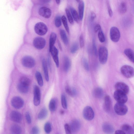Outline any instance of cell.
Listing matches in <instances>:
<instances>
[{
	"label": "cell",
	"instance_id": "cell-53",
	"mask_svg": "<svg viewBox=\"0 0 134 134\" xmlns=\"http://www.w3.org/2000/svg\"><path fill=\"white\" fill-rule=\"evenodd\" d=\"M58 44L59 45V48L60 49H62L61 46V45L60 44V42H59V41H58Z\"/></svg>",
	"mask_w": 134,
	"mask_h": 134
},
{
	"label": "cell",
	"instance_id": "cell-14",
	"mask_svg": "<svg viewBox=\"0 0 134 134\" xmlns=\"http://www.w3.org/2000/svg\"><path fill=\"white\" fill-rule=\"evenodd\" d=\"M51 52L52 58L54 61L57 67L59 66V62L58 57V51L56 47L53 46L51 49Z\"/></svg>",
	"mask_w": 134,
	"mask_h": 134
},
{
	"label": "cell",
	"instance_id": "cell-33",
	"mask_svg": "<svg viewBox=\"0 0 134 134\" xmlns=\"http://www.w3.org/2000/svg\"><path fill=\"white\" fill-rule=\"evenodd\" d=\"M35 76L38 85L40 86H42L43 85V81L41 73L39 71H36Z\"/></svg>",
	"mask_w": 134,
	"mask_h": 134
},
{
	"label": "cell",
	"instance_id": "cell-55",
	"mask_svg": "<svg viewBox=\"0 0 134 134\" xmlns=\"http://www.w3.org/2000/svg\"><path fill=\"white\" fill-rule=\"evenodd\" d=\"M64 111L63 110H61L60 111V113L61 114H64Z\"/></svg>",
	"mask_w": 134,
	"mask_h": 134
},
{
	"label": "cell",
	"instance_id": "cell-27",
	"mask_svg": "<svg viewBox=\"0 0 134 134\" xmlns=\"http://www.w3.org/2000/svg\"><path fill=\"white\" fill-rule=\"evenodd\" d=\"M11 132L13 134H19L21 133L22 130L21 127L16 124L12 125L10 128Z\"/></svg>",
	"mask_w": 134,
	"mask_h": 134
},
{
	"label": "cell",
	"instance_id": "cell-9",
	"mask_svg": "<svg viewBox=\"0 0 134 134\" xmlns=\"http://www.w3.org/2000/svg\"><path fill=\"white\" fill-rule=\"evenodd\" d=\"M33 43L35 47L38 49H42L44 47L46 44V41L43 38L40 37H37L34 39Z\"/></svg>",
	"mask_w": 134,
	"mask_h": 134
},
{
	"label": "cell",
	"instance_id": "cell-16",
	"mask_svg": "<svg viewBox=\"0 0 134 134\" xmlns=\"http://www.w3.org/2000/svg\"><path fill=\"white\" fill-rule=\"evenodd\" d=\"M111 104V100L109 95H106L104 98V109L105 110L109 112L110 110Z\"/></svg>",
	"mask_w": 134,
	"mask_h": 134
},
{
	"label": "cell",
	"instance_id": "cell-46",
	"mask_svg": "<svg viewBox=\"0 0 134 134\" xmlns=\"http://www.w3.org/2000/svg\"><path fill=\"white\" fill-rule=\"evenodd\" d=\"M79 43L80 47L81 48L83 47L84 46V41L83 36L82 34L80 36Z\"/></svg>",
	"mask_w": 134,
	"mask_h": 134
},
{
	"label": "cell",
	"instance_id": "cell-44",
	"mask_svg": "<svg viewBox=\"0 0 134 134\" xmlns=\"http://www.w3.org/2000/svg\"><path fill=\"white\" fill-rule=\"evenodd\" d=\"M32 133L33 134H38L40 132L39 128L37 126H34L32 129L31 130Z\"/></svg>",
	"mask_w": 134,
	"mask_h": 134
},
{
	"label": "cell",
	"instance_id": "cell-2",
	"mask_svg": "<svg viewBox=\"0 0 134 134\" xmlns=\"http://www.w3.org/2000/svg\"><path fill=\"white\" fill-rule=\"evenodd\" d=\"M34 29L35 32L40 36L45 35L48 31L47 26L42 22H39L36 23Z\"/></svg>",
	"mask_w": 134,
	"mask_h": 134
},
{
	"label": "cell",
	"instance_id": "cell-35",
	"mask_svg": "<svg viewBox=\"0 0 134 134\" xmlns=\"http://www.w3.org/2000/svg\"><path fill=\"white\" fill-rule=\"evenodd\" d=\"M61 102L63 108L65 109L67 108V105L65 96L64 94H62L61 96Z\"/></svg>",
	"mask_w": 134,
	"mask_h": 134
},
{
	"label": "cell",
	"instance_id": "cell-54",
	"mask_svg": "<svg viewBox=\"0 0 134 134\" xmlns=\"http://www.w3.org/2000/svg\"><path fill=\"white\" fill-rule=\"evenodd\" d=\"M57 4H59L60 2V0H55Z\"/></svg>",
	"mask_w": 134,
	"mask_h": 134
},
{
	"label": "cell",
	"instance_id": "cell-10",
	"mask_svg": "<svg viewBox=\"0 0 134 134\" xmlns=\"http://www.w3.org/2000/svg\"><path fill=\"white\" fill-rule=\"evenodd\" d=\"M34 103L36 106H38L40 104L41 99L40 90L39 87L35 85L34 87Z\"/></svg>",
	"mask_w": 134,
	"mask_h": 134
},
{
	"label": "cell",
	"instance_id": "cell-37",
	"mask_svg": "<svg viewBox=\"0 0 134 134\" xmlns=\"http://www.w3.org/2000/svg\"><path fill=\"white\" fill-rule=\"evenodd\" d=\"M98 35L99 40L100 42L103 43L105 41V37L101 29L98 31Z\"/></svg>",
	"mask_w": 134,
	"mask_h": 134
},
{
	"label": "cell",
	"instance_id": "cell-49",
	"mask_svg": "<svg viewBox=\"0 0 134 134\" xmlns=\"http://www.w3.org/2000/svg\"><path fill=\"white\" fill-rule=\"evenodd\" d=\"M108 12L109 16L111 17L113 16V13L111 9L110 5L108 4Z\"/></svg>",
	"mask_w": 134,
	"mask_h": 134
},
{
	"label": "cell",
	"instance_id": "cell-6",
	"mask_svg": "<svg viewBox=\"0 0 134 134\" xmlns=\"http://www.w3.org/2000/svg\"><path fill=\"white\" fill-rule=\"evenodd\" d=\"M83 118L87 120H91L94 118V113L92 108L90 106H87L84 108L83 111Z\"/></svg>",
	"mask_w": 134,
	"mask_h": 134
},
{
	"label": "cell",
	"instance_id": "cell-48",
	"mask_svg": "<svg viewBox=\"0 0 134 134\" xmlns=\"http://www.w3.org/2000/svg\"><path fill=\"white\" fill-rule=\"evenodd\" d=\"M101 29V27L100 26L99 24L96 25L94 27V30L95 32H98L99 30Z\"/></svg>",
	"mask_w": 134,
	"mask_h": 134
},
{
	"label": "cell",
	"instance_id": "cell-5",
	"mask_svg": "<svg viewBox=\"0 0 134 134\" xmlns=\"http://www.w3.org/2000/svg\"><path fill=\"white\" fill-rule=\"evenodd\" d=\"M120 37V34L118 29L115 26L112 27L110 30V37L111 41L114 42H117Z\"/></svg>",
	"mask_w": 134,
	"mask_h": 134
},
{
	"label": "cell",
	"instance_id": "cell-15",
	"mask_svg": "<svg viewBox=\"0 0 134 134\" xmlns=\"http://www.w3.org/2000/svg\"><path fill=\"white\" fill-rule=\"evenodd\" d=\"M10 117L12 121L16 122H20L22 119L21 114L19 112L15 111H13L11 112Z\"/></svg>",
	"mask_w": 134,
	"mask_h": 134
},
{
	"label": "cell",
	"instance_id": "cell-11",
	"mask_svg": "<svg viewBox=\"0 0 134 134\" xmlns=\"http://www.w3.org/2000/svg\"><path fill=\"white\" fill-rule=\"evenodd\" d=\"M12 104L14 108L16 109H20L22 107L24 104L23 100L19 97H13L11 100Z\"/></svg>",
	"mask_w": 134,
	"mask_h": 134
},
{
	"label": "cell",
	"instance_id": "cell-25",
	"mask_svg": "<svg viewBox=\"0 0 134 134\" xmlns=\"http://www.w3.org/2000/svg\"><path fill=\"white\" fill-rule=\"evenodd\" d=\"M57 35L54 32L51 33L49 40V51L50 52L52 48L54 46L56 39Z\"/></svg>",
	"mask_w": 134,
	"mask_h": 134
},
{
	"label": "cell",
	"instance_id": "cell-42",
	"mask_svg": "<svg viewBox=\"0 0 134 134\" xmlns=\"http://www.w3.org/2000/svg\"><path fill=\"white\" fill-rule=\"evenodd\" d=\"M83 64L85 69L87 71L89 70V67L88 64L87 59L85 58H83L82 59Z\"/></svg>",
	"mask_w": 134,
	"mask_h": 134
},
{
	"label": "cell",
	"instance_id": "cell-3",
	"mask_svg": "<svg viewBox=\"0 0 134 134\" xmlns=\"http://www.w3.org/2000/svg\"><path fill=\"white\" fill-rule=\"evenodd\" d=\"M120 71L122 74L126 78H130L134 76V69L131 66L128 65L122 66L120 68Z\"/></svg>",
	"mask_w": 134,
	"mask_h": 134
},
{
	"label": "cell",
	"instance_id": "cell-34",
	"mask_svg": "<svg viewBox=\"0 0 134 134\" xmlns=\"http://www.w3.org/2000/svg\"><path fill=\"white\" fill-rule=\"evenodd\" d=\"M127 10V7L126 3L124 2H122L120 4L119 8V12L121 14L125 13Z\"/></svg>",
	"mask_w": 134,
	"mask_h": 134
},
{
	"label": "cell",
	"instance_id": "cell-7",
	"mask_svg": "<svg viewBox=\"0 0 134 134\" xmlns=\"http://www.w3.org/2000/svg\"><path fill=\"white\" fill-rule=\"evenodd\" d=\"M114 97L117 102L121 103H125L128 99L126 94L116 90L114 93Z\"/></svg>",
	"mask_w": 134,
	"mask_h": 134
},
{
	"label": "cell",
	"instance_id": "cell-52",
	"mask_svg": "<svg viewBox=\"0 0 134 134\" xmlns=\"http://www.w3.org/2000/svg\"><path fill=\"white\" fill-rule=\"evenodd\" d=\"M40 1L43 3H47L49 2L51 0H39Z\"/></svg>",
	"mask_w": 134,
	"mask_h": 134
},
{
	"label": "cell",
	"instance_id": "cell-32",
	"mask_svg": "<svg viewBox=\"0 0 134 134\" xmlns=\"http://www.w3.org/2000/svg\"><path fill=\"white\" fill-rule=\"evenodd\" d=\"M57 104V102L55 99H53L50 100L49 104V108L51 111L53 112L55 110Z\"/></svg>",
	"mask_w": 134,
	"mask_h": 134
},
{
	"label": "cell",
	"instance_id": "cell-21",
	"mask_svg": "<svg viewBox=\"0 0 134 134\" xmlns=\"http://www.w3.org/2000/svg\"><path fill=\"white\" fill-rule=\"evenodd\" d=\"M65 89V92L70 96L75 97L77 94L76 90L74 87H71L67 85L66 86Z\"/></svg>",
	"mask_w": 134,
	"mask_h": 134
},
{
	"label": "cell",
	"instance_id": "cell-50",
	"mask_svg": "<svg viewBox=\"0 0 134 134\" xmlns=\"http://www.w3.org/2000/svg\"><path fill=\"white\" fill-rule=\"evenodd\" d=\"M96 15L93 12L91 13L90 15V19L92 21H93L96 18Z\"/></svg>",
	"mask_w": 134,
	"mask_h": 134
},
{
	"label": "cell",
	"instance_id": "cell-31",
	"mask_svg": "<svg viewBox=\"0 0 134 134\" xmlns=\"http://www.w3.org/2000/svg\"><path fill=\"white\" fill-rule=\"evenodd\" d=\"M20 82L29 86L31 83V81L28 77L25 76H21L19 79Z\"/></svg>",
	"mask_w": 134,
	"mask_h": 134
},
{
	"label": "cell",
	"instance_id": "cell-30",
	"mask_svg": "<svg viewBox=\"0 0 134 134\" xmlns=\"http://www.w3.org/2000/svg\"><path fill=\"white\" fill-rule=\"evenodd\" d=\"M72 16L74 20L77 23H78L80 20V18L76 10L73 8L70 7V8Z\"/></svg>",
	"mask_w": 134,
	"mask_h": 134
},
{
	"label": "cell",
	"instance_id": "cell-12",
	"mask_svg": "<svg viewBox=\"0 0 134 134\" xmlns=\"http://www.w3.org/2000/svg\"><path fill=\"white\" fill-rule=\"evenodd\" d=\"M39 14L44 18L48 19L51 16L52 12L49 8L44 7L40 8L38 11Z\"/></svg>",
	"mask_w": 134,
	"mask_h": 134
},
{
	"label": "cell",
	"instance_id": "cell-45",
	"mask_svg": "<svg viewBox=\"0 0 134 134\" xmlns=\"http://www.w3.org/2000/svg\"><path fill=\"white\" fill-rule=\"evenodd\" d=\"M25 118L27 122L29 124H30L31 122V116L28 112H27L25 114Z\"/></svg>",
	"mask_w": 134,
	"mask_h": 134
},
{
	"label": "cell",
	"instance_id": "cell-51",
	"mask_svg": "<svg viewBox=\"0 0 134 134\" xmlns=\"http://www.w3.org/2000/svg\"><path fill=\"white\" fill-rule=\"evenodd\" d=\"M115 134H125V133L121 130H116L115 132Z\"/></svg>",
	"mask_w": 134,
	"mask_h": 134
},
{
	"label": "cell",
	"instance_id": "cell-22",
	"mask_svg": "<svg viewBox=\"0 0 134 134\" xmlns=\"http://www.w3.org/2000/svg\"><path fill=\"white\" fill-rule=\"evenodd\" d=\"M122 130L125 134H133L134 133V130L130 125L127 124L124 125L122 127Z\"/></svg>",
	"mask_w": 134,
	"mask_h": 134
},
{
	"label": "cell",
	"instance_id": "cell-20",
	"mask_svg": "<svg viewBox=\"0 0 134 134\" xmlns=\"http://www.w3.org/2000/svg\"><path fill=\"white\" fill-rule=\"evenodd\" d=\"M124 53L129 60L133 63L134 62V52L130 48H127L124 50Z\"/></svg>",
	"mask_w": 134,
	"mask_h": 134
},
{
	"label": "cell",
	"instance_id": "cell-13",
	"mask_svg": "<svg viewBox=\"0 0 134 134\" xmlns=\"http://www.w3.org/2000/svg\"><path fill=\"white\" fill-rule=\"evenodd\" d=\"M70 125L71 132L73 133H75L79 131L81 127L80 122L77 119L72 120Z\"/></svg>",
	"mask_w": 134,
	"mask_h": 134
},
{
	"label": "cell",
	"instance_id": "cell-23",
	"mask_svg": "<svg viewBox=\"0 0 134 134\" xmlns=\"http://www.w3.org/2000/svg\"><path fill=\"white\" fill-rule=\"evenodd\" d=\"M70 65V59L67 56L64 57L63 64V70L65 72H67L69 69Z\"/></svg>",
	"mask_w": 134,
	"mask_h": 134
},
{
	"label": "cell",
	"instance_id": "cell-40",
	"mask_svg": "<svg viewBox=\"0 0 134 134\" xmlns=\"http://www.w3.org/2000/svg\"><path fill=\"white\" fill-rule=\"evenodd\" d=\"M79 48V45L78 43L75 42L74 43L70 48V52L72 53H75L77 50Z\"/></svg>",
	"mask_w": 134,
	"mask_h": 134
},
{
	"label": "cell",
	"instance_id": "cell-26",
	"mask_svg": "<svg viewBox=\"0 0 134 134\" xmlns=\"http://www.w3.org/2000/svg\"><path fill=\"white\" fill-rule=\"evenodd\" d=\"M17 89L18 91L23 93H27L29 90V86L19 82L17 85Z\"/></svg>",
	"mask_w": 134,
	"mask_h": 134
},
{
	"label": "cell",
	"instance_id": "cell-41",
	"mask_svg": "<svg viewBox=\"0 0 134 134\" xmlns=\"http://www.w3.org/2000/svg\"><path fill=\"white\" fill-rule=\"evenodd\" d=\"M61 18L59 16H56L55 18L54 23L55 26L57 27H60L61 25Z\"/></svg>",
	"mask_w": 134,
	"mask_h": 134
},
{
	"label": "cell",
	"instance_id": "cell-47",
	"mask_svg": "<svg viewBox=\"0 0 134 134\" xmlns=\"http://www.w3.org/2000/svg\"><path fill=\"white\" fill-rule=\"evenodd\" d=\"M92 46L93 50L95 55H97V49L96 45V42L94 39H93V40Z\"/></svg>",
	"mask_w": 134,
	"mask_h": 134
},
{
	"label": "cell",
	"instance_id": "cell-19",
	"mask_svg": "<svg viewBox=\"0 0 134 134\" xmlns=\"http://www.w3.org/2000/svg\"><path fill=\"white\" fill-rule=\"evenodd\" d=\"M42 64L46 80L47 81H48L49 80V77L48 68L46 61L44 59H43L42 60Z\"/></svg>",
	"mask_w": 134,
	"mask_h": 134
},
{
	"label": "cell",
	"instance_id": "cell-8",
	"mask_svg": "<svg viewBox=\"0 0 134 134\" xmlns=\"http://www.w3.org/2000/svg\"><path fill=\"white\" fill-rule=\"evenodd\" d=\"M115 87L116 91L126 94H127L129 92V87L128 86L122 82H117L115 85Z\"/></svg>",
	"mask_w": 134,
	"mask_h": 134
},
{
	"label": "cell",
	"instance_id": "cell-36",
	"mask_svg": "<svg viewBox=\"0 0 134 134\" xmlns=\"http://www.w3.org/2000/svg\"><path fill=\"white\" fill-rule=\"evenodd\" d=\"M61 19L65 30L68 33H69V28L65 16L64 15H63L61 18Z\"/></svg>",
	"mask_w": 134,
	"mask_h": 134
},
{
	"label": "cell",
	"instance_id": "cell-1",
	"mask_svg": "<svg viewBox=\"0 0 134 134\" xmlns=\"http://www.w3.org/2000/svg\"><path fill=\"white\" fill-rule=\"evenodd\" d=\"M99 59L100 62L102 64L107 62L108 56V51L107 48L104 46L99 48L98 51Z\"/></svg>",
	"mask_w": 134,
	"mask_h": 134
},
{
	"label": "cell",
	"instance_id": "cell-56",
	"mask_svg": "<svg viewBox=\"0 0 134 134\" xmlns=\"http://www.w3.org/2000/svg\"><path fill=\"white\" fill-rule=\"evenodd\" d=\"M77 2H79L80 0H76Z\"/></svg>",
	"mask_w": 134,
	"mask_h": 134
},
{
	"label": "cell",
	"instance_id": "cell-38",
	"mask_svg": "<svg viewBox=\"0 0 134 134\" xmlns=\"http://www.w3.org/2000/svg\"><path fill=\"white\" fill-rule=\"evenodd\" d=\"M44 130L45 132L47 133H50L52 130L51 124L49 122H46L44 124Z\"/></svg>",
	"mask_w": 134,
	"mask_h": 134
},
{
	"label": "cell",
	"instance_id": "cell-28",
	"mask_svg": "<svg viewBox=\"0 0 134 134\" xmlns=\"http://www.w3.org/2000/svg\"><path fill=\"white\" fill-rule=\"evenodd\" d=\"M48 115V111L45 108H42L39 113L38 115V118L40 120L45 119Z\"/></svg>",
	"mask_w": 134,
	"mask_h": 134
},
{
	"label": "cell",
	"instance_id": "cell-43",
	"mask_svg": "<svg viewBox=\"0 0 134 134\" xmlns=\"http://www.w3.org/2000/svg\"><path fill=\"white\" fill-rule=\"evenodd\" d=\"M64 129L66 133L67 134L71 133L72 132L69 125L68 124H65L64 125Z\"/></svg>",
	"mask_w": 134,
	"mask_h": 134
},
{
	"label": "cell",
	"instance_id": "cell-39",
	"mask_svg": "<svg viewBox=\"0 0 134 134\" xmlns=\"http://www.w3.org/2000/svg\"><path fill=\"white\" fill-rule=\"evenodd\" d=\"M65 12L69 23L71 24H73L74 23V20L69 10L66 8L65 9Z\"/></svg>",
	"mask_w": 134,
	"mask_h": 134
},
{
	"label": "cell",
	"instance_id": "cell-4",
	"mask_svg": "<svg viewBox=\"0 0 134 134\" xmlns=\"http://www.w3.org/2000/svg\"><path fill=\"white\" fill-rule=\"evenodd\" d=\"M114 110L117 114L120 115H125L128 111V108L124 103L117 102L114 106Z\"/></svg>",
	"mask_w": 134,
	"mask_h": 134
},
{
	"label": "cell",
	"instance_id": "cell-29",
	"mask_svg": "<svg viewBox=\"0 0 134 134\" xmlns=\"http://www.w3.org/2000/svg\"><path fill=\"white\" fill-rule=\"evenodd\" d=\"M60 34L61 38L63 42L65 45H67L68 43V40L64 30L61 29L60 31Z\"/></svg>",
	"mask_w": 134,
	"mask_h": 134
},
{
	"label": "cell",
	"instance_id": "cell-17",
	"mask_svg": "<svg viewBox=\"0 0 134 134\" xmlns=\"http://www.w3.org/2000/svg\"><path fill=\"white\" fill-rule=\"evenodd\" d=\"M102 129L103 131L105 133L111 134L114 131L113 126L110 124L105 123L102 126Z\"/></svg>",
	"mask_w": 134,
	"mask_h": 134
},
{
	"label": "cell",
	"instance_id": "cell-24",
	"mask_svg": "<svg viewBox=\"0 0 134 134\" xmlns=\"http://www.w3.org/2000/svg\"><path fill=\"white\" fill-rule=\"evenodd\" d=\"M84 8V3L83 1H81L79 2L78 6L79 16L80 20H82L83 18Z\"/></svg>",
	"mask_w": 134,
	"mask_h": 134
},
{
	"label": "cell",
	"instance_id": "cell-18",
	"mask_svg": "<svg viewBox=\"0 0 134 134\" xmlns=\"http://www.w3.org/2000/svg\"><path fill=\"white\" fill-rule=\"evenodd\" d=\"M103 90L100 87H97L94 89L93 91V95L95 98H101L103 96Z\"/></svg>",
	"mask_w": 134,
	"mask_h": 134
}]
</instances>
